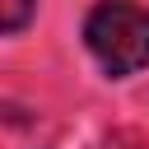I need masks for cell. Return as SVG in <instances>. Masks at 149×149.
Masks as SVG:
<instances>
[{
  "instance_id": "6da1fadb",
  "label": "cell",
  "mask_w": 149,
  "mask_h": 149,
  "mask_svg": "<svg viewBox=\"0 0 149 149\" xmlns=\"http://www.w3.org/2000/svg\"><path fill=\"white\" fill-rule=\"evenodd\" d=\"M84 42L112 79L135 74L149 65V9L130 0H102L84 23Z\"/></svg>"
},
{
  "instance_id": "7a4b0ae2",
  "label": "cell",
  "mask_w": 149,
  "mask_h": 149,
  "mask_svg": "<svg viewBox=\"0 0 149 149\" xmlns=\"http://www.w3.org/2000/svg\"><path fill=\"white\" fill-rule=\"evenodd\" d=\"M33 5H37V0H0V33H19V28H28Z\"/></svg>"
},
{
  "instance_id": "3957f363",
  "label": "cell",
  "mask_w": 149,
  "mask_h": 149,
  "mask_svg": "<svg viewBox=\"0 0 149 149\" xmlns=\"http://www.w3.org/2000/svg\"><path fill=\"white\" fill-rule=\"evenodd\" d=\"M107 149H116V144H107Z\"/></svg>"
}]
</instances>
